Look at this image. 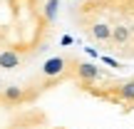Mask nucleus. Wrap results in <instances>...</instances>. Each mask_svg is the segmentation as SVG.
<instances>
[{
	"instance_id": "9d476101",
	"label": "nucleus",
	"mask_w": 134,
	"mask_h": 129,
	"mask_svg": "<svg viewBox=\"0 0 134 129\" xmlns=\"http://www.w3.org/2000/svg\"><path fill=\"white\" fill-rule=\"evenodd\" d=\"M85 52L90 55V57H94V60H99V55H97V50H94V47H85Z\"/></svg>"
},
{
	"instance_id": "20e7f679",
	"label": "nucleus",
	"mask_w": 134,
	"mask_h": 129,
	"mask_svg": "<svg viewBox=\"0 0 134 129\" xmlns=\"http://www.w3.org/2000/svg\"><path fill=\"white\" fill-rule=\"evenodd\" d=\"M57 13H60V0H47V3H45V10H42L45 20H47V23H55V20H57Z\"/></svg>"
},
{
	"instance_id": "39448f33",
	"label": "nucleus",
	"mask_w": 134,
	"mask_h": 129,
	"mask_svg": "<svg viewBox=\"0 0 134 129\" xmlns=\"http://www.w3.org/2000/svg\"><path fill=\"white\" fill-rule=\"evenodd\" d=\"M112 30H114V27H109V25H104V23L92 25V35H94V40H112Z\"/></svg>"
},
{
	"instance_id": "9b49d317",
	"label": "nucleus",
	"mask_w": 134,
	"mask_h": 129,
	"mask_svg": "<svg viewBox=\"0 0 134 129\" xmlns=\"http://www.w3.org/2000/svg\"><path fill=\"white\" fill-rule=\"evenodd\" d=\"M60 42H62V45H72V37H70V35H65V37L60 40Z\"/></svg>"
},
{
	"instance_id": "0eeeda50",
	"label": "nucleus",
	"mask_w": 134,
	"mask_h": 129,
	"mask_svg": "<svg viewBox=\"0 0 134 129\" xmlns=\"http://www.w3.org/2000/svg\"><path fill=\"white\" fill-rule=\"evenodd\" d=\"M5 97H8L10 102H18V99L25 97V92L20 89V87H5Z\"/></svg>"
},
{
	"instance_id": "7ed1b4c3",
	"label": "nucleus",
	"mask_w": 134,
	"mask_h": 129,
	"mask_svg": "<svg viewBox=\"0 0 134 129\" xmlns=\"http://www.w3.org/2000/svg\"><path fill=\"white\" fill-rule=\"evenodd\" d=\"M18 65H20V55L15 50H3L0 52V67L3 70H15Z\"/></svg>"
},
{
	"instance_id": "f257e3e1",
	"label": "nucleus",
	"mask_w": 134,
	"mask_h": 129,
	"mask_svg": "<svg viewBox=\"0 0 134 129\" xmlns=\"http://www.w3.org/2000/svg\"><path fill=\"white\" fill-rule=\"evenodd\" d=\"M62 72H65V60L62 57L45 60V65H42V75L45 77H57V75H62Z\"/></svg>"
},
{
	"instance_id": "423d86ee",
	"label": "nucleus",
	"mask_w": 134,
	"mask_h": 129,
	"mask_svg": "<svg viewBox=\"0 0 134 129\" xmlns=\"http://www.w3.org/2000/svg\"><path fill=\"white\" fill-rule=\"evenodd\" d=\"M129 35H132V30L127 27V25H117L114 30H112V40H114V42H127V40H129Z\"/></svg>"
},
{
	"instance_id": "6e6552de",
	"label": "nucleus",
	"mask_w": 134,
	"mask_h": 129,
	"mask_svg": "<svg viewBox=\"0 0 134 129\" xmlns=\"http://www.w3.org/2000/svg\"><path fill=\"white\" fill-rule=\"evenodd\" d=\"M119 97L122 99H134V82H124L119 87Z\"/></svg>"
},
{
	"instance_id": "1a4fd4ad",
	"label": "nucleus",
	"mask_w": 134,
	"mask_h": 129,
	"mask_svg": "<svg viewBox=\"0 0 134 129\" xmlns=\"http://www.w3.org/2000/svg\"><path fill=\"white\" fill-rule=\"evenodd\" d=\"M99 60H102V62H104V65H109V67H114V70H119V67H122L119 62H117V60H112V57H107V55H102Z\"/></svg>"
},
{
	"instance_id": "f03ea898",
	"label": "nucleus",
	"mask_w": 134,
	"mask_h": 129,
	"mask_svg": "<svg viewBox=\"0 0 134 129\" xmlns=\"http://www.w3.org/2000/svg\"><path fill=\"white\" fill-rule=\"evenodd\" d=\"M77 75L82 77V80H97V77H102V70L97 65H90V62H80L77 65Z\"/></svg>"
}]
</instances>
